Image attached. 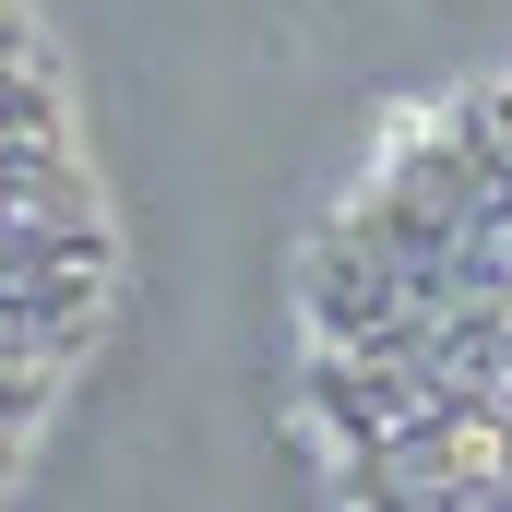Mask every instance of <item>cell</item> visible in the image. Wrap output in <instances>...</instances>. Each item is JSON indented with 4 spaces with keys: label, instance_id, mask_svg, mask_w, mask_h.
<instances>
[{
    "label": "cell",
    "instance_id": "1",
    "mask_svg": "<svg viewBox=\"0 0 512 512\" xmlns=\"http://www.w3.org/2000/svg\"><path fill=\"white\" fill-rule=\"evenodd\" d=\"M131 227L96 167L72 60L36 0H0V489L48 453L60 405L108 358Z\"/></svg>",
    "mask_w": 512,
    "mask_h": 512
}]
</instances>
